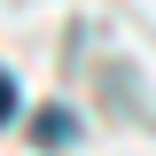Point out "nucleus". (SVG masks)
Segmentation results:
<instances>
[{
    "label": "nucleus",
    "mask_w": 156,
    "mask_h": 156,
    "mask_svg": "<svg viewBox=\"0 0 156 156\" xmlns=\"http://www.w3.org/2000/svg\"><path fill=\"white\" fill-rule=\"evenodd\" d=\"M31 133H39V148H70V140H78V117H70V109H39Z\"/></svg>",
    "instance_id": "obj_1"
}]
</instances>
